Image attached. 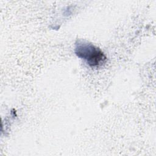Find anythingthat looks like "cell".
<instances>
[{
	"label": "cell",
	"instance_id": "1",
	"mask_svg": "<svg viewBox=\"0 0 156 156\" xmlns=\"http://www.w3.org/2000/svg\"><path fill=\"white\" fill-rule=\"evenodd\" d=\"M75 53L79 57L84 59L90 66H98L106 60V57L98 48L88 42L79 40L76 43Z\"/></svg>",
	"mask_w": 156,
	"mask_h": 156
}]
</instances>
